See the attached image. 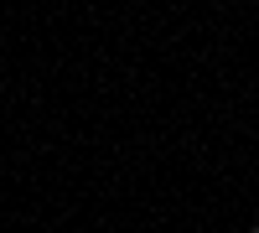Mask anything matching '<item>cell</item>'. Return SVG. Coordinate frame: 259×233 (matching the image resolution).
<instances>
[{
    "instance_id": "1",
    "label": "cell",
    "mask_w": 259,
    "mask_h": 233,
    "mask_svg": "<svg viewBox=\"0 0 259 233\" xmlns=\"http://www.w3.org/2000/svg\"><path fill=\"white\" fill-rule=\"evenodd\" d=\"M254 233H259V223H254Z\"/></svg>"
}]
</instances>
